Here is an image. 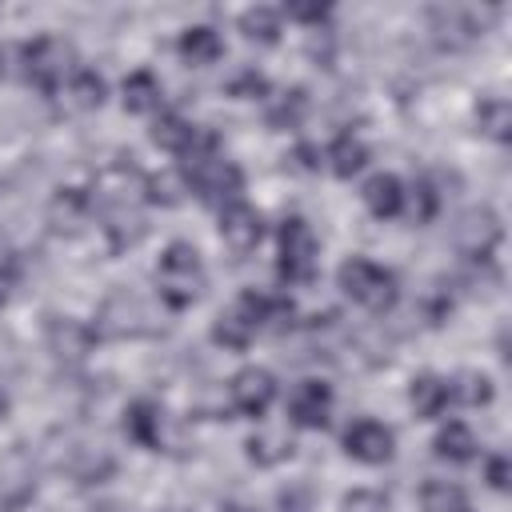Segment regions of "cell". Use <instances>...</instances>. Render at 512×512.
<instances>
[{
	"instance_id": "28",
	"label": "cell",
	"mask_w": 512,
	"mask_h": 512,
	"mask_svg": "<svg viewBox=\"0 0 512 512\" xmlns=\"http://www.w3.org/2000/svg\"><path fill=\"white\" fill-rule=\"evenodd\" d=\"M252 324L232 308V312H224L216 324H212V340L216 344H224V348H248V340H252Z\"/></svg>"
},
{
	"instance_id": "10",
	"label": "cell",
	"mask_w": 512,
	"mask_h": 512,
	"mask_svg": "<svg viewBox=\"0 0 512 512\" xmlns=\"http://www.w3.org/2000/svg\"><path fill=\"white\" fill-rule=\"evenodd\" d=\"M264 236V220L256 208H248L244 200H232L220 208V240L228 244V252L248 256Z\"/></svg>"
},
{
	"instance_id": "23",
	"label": "cell",
	"mask_w": 512,
	"mask_h": 512,
	"mask_svg": "<svg viewBox=\"0 0 512 512\" xmlns=\"http://www.w3.org/2000/svg\"><path fill=\"white\" fill-rule=\"evenodd\" d=\"M64 92H68V104H72V108H80V112H92V108H100V104H104V80H100L96 72H88V68L72 72Z\"/></svg>"
},
{
	"instance_id": "22",
	"label": "cell",
	"mask_w": 512,
	"mask_h": 512,
	"mask_svg": "<svg viewBox=\"0 0 512 512\" xmlns=\"http://www.w3.org/2000/svg\"><path fill=\"white\" fill-rule=\"evenodd\" d=\"M328 160H332V172H336V176H352V172H360V168L368 164V148H364L360 136L340 132V136L332 140V148H328Z\"/></svg>"
},
{
	"instance_id": "40",
	"label": "cell",
	"mask_w": 512,
	"mask_h": 512,
	"mask_svg": "<svg viewBox=\"0 0 512 512\" xmlns=\"http://www.w3.org/2000/svg\"><path fill=\"white\" fill-rule=\"evenodd\" d=\"M88 512H112V508H88Z\"/></svg>"
},
{
	"instance_id": "14",
	"label": "cell",
	"mask_w": 512,
	"mask_h": 512,
	"mask_svg": "<svg viewBox=\"0 0 512 512\" xmlns=\"http://www.w3.org/2000/svg\"><path fill=\"white\" fill-rule=\"evenodd\" d=\"M288 412L300 428H324L332 412V388L324 380H300L288 396Z\"/></svg>"
},
{
	"instance_id": "8",
	"label": "cell",
	"mask_w": 512,
	"mask_h": 512,
	"mask_svg": "<svg viewBox=\"0 0 512 512\" xmlns=\"http://www.w3.org/2000/svg\"><path fill=\"white\" fill-rule=\"evenodd\" d=\"M500 236H504V224L492 208H468L456 224V248L472 260H488L492 248L500 244Z\"/></svg>"
},
{
	"instance_id": "6",
	"label": "cell",
	"mask_w": 512,
	"mask_h": 512,
	"mask_svg": "<svg viewBox=\"0 0 512 512\" xmlns=\"http://www.w3.org/2000/svg\"><path fill=\"white\" fill-rule=\"evenodd\" d=\"M316 232L304 216H288L280 224V276L288 284H304L316 276Z\"/></svg>"
},
{
	"instance_id": "27",
	"label": "cell",
	"mask_w": 512,
	"mask_h": 512,
	"mask_svg": "<svg viewBox=\"0 0 512 512\" xmlns=\"http://www.w3.org/2000/svg\"><path fill=\"white\" fill-rule=\"evenodd\" d=\"M476 120H480V132H488L492 140H508L512 108H508V100H504V96H488V100H480Z\"/></svg>"
},
{
	"instance_id": "21",
	"label": "cell",
	"mask_w": 512,
	"mask_h": 512,
	"mask_svg": "<svg viewBox=\"0 0 512 512\" xmlns=\"http://www.w3.org/2000/svg\"><path fill=\"white\" fill-rule=\"evenodd\" d=\"M196 136H200V128H192V124L180 120V116H160V120L152 124V144H160L164 152H180V156H184Z\"/></svg>"
},
{
	"instance_id": "39",
	"label": "cell",
	"mask_w": 512,
	"mask_h": 512,
	"mask_svg": "<svg viewBox=\"0 0 512 512\" xmlns=\"http://www.w3.org/2000/svg\"><path fill=\"white\" fill-rule=\"evenodd\" d=\"M224 512H252V508H224Z\"/></svg>"
},
{
	"instance_id": "7",
	"label": "cell",
	"mask_w": 512,
	"mask_h": 512,
	"mask_svg": "<svg viewBox=\"0 0 512 512\" xmlns=\"http://www.w3.org/2000/svg\"><path fill=\"white\" fill-rule=\"evenodd\" d=\"M36 496V460L24 444L0 456V512H20Z\"/></svg>"
},
{
	"instance_id": "20",
	"label": "cell",
	"mask_w": 512,
	"mask_h": 512,
	"mask_svg": "<svg viewBox=\"0 0 512 512\" xmlns=\"http://www.w3.org/2000/svg\"><path fill=\"white\" fill-rule=\"evenodd\" d=\"M124 108L128 112H152V108H160V80L148 68H140V72H132L124 80Z\"/></svg>"
},
{
	"instance_id": "37",
	"label": "cell",
	"mask_w": 512,
	"mask_h": 512,
	"mask_svg": "<svg viewBox=\"0 0 512 512\" xmlns=\"http://www.w3.org/2000/svg\"><path fill=\"white\" fill-rule=\"evenodd\" d=\"M12 280H16V272H12V268H0V304H4L8 292H12Z\"/></svg>"
},
{
	"instance_id": "36",
	"label": "cell",
	"mask_w": 512,
	"mask_h": 512,
	"mask_svg": "<svg viewBox=\"0 0 512 512\" xmlns=\"http://www.w3.org/2000/svg\"><path fill=\"white\" fill-rule=\"evenodd\" d=\"M12 56H20V48L0 44V76H12Z\"/></svg>"
},
{
	"instance_id": "26",
	"label": "cell",
	"mask_w": 512,
	"mask_h": 512,
	"mask_svg": "<svg viewBox=\"0 0 512 512\" xmlns=\"http://www.w3.org/2000/svg\"><path fill=\"white\" fill-rule=\"evenodd\" d=\"M240 32H244L248 40H260V44H276V36H280V12L256 4V8H248V12L240 16Z\"/></svg>"
},
{
	"instance_id": "31",
	"label": "cell",
	"mask_w": 512,
	"mask_h": 512,
	"mask_svg": "<svg viewBox=\"0 0 512 512\" xmlns=\"http://www.w3.org/2000/svg\"><path fill=\"white\" fill-rule=\"evenodd\" d=\"M344 512H388V496L384 492H372V488H352L344 500H340Z\"/></svg>"
},
{
	"instance_id": "25",
	"label": "cell",
	"mask_w": 512,
	"mask_h": 512,
	"mask_svg": "<svg viewBox=\"0 0 512 512\" xmlns=\"http://www.w3.org/2000/svg\"><path fill=\"white\" fill-rule=\"evenodd\" d=\"M420 508L424 512H464V488L452 480H428L420 488Z\"/></svg>"
},
{
	"instance_id": "1",
	"label": "cell",
	"mask_w": 512,
	"mask_h": 512,
	"mask_svg": "<svg viewBox=\"0 0 512 512\" xmlns=\"http://www.w3.org/2000/svg\"><path fill=\"white\" fill-rule=\"evenodd\" d=\"M184 180H188V188H192L200 200L220 204V208L232 204V200L240 196V188H244L240 168H236L232 160L216 156V136H212V132H200V136L192 140V148L184 152Z\"/></svg>"
},
{
	"instance_id": "4",
	"label": "cell",
	"mask_w": 512,
	"mask_h": 512,
	"mask_svg": "<svg viewBox=\"0 0 512 512\" xmlns=\"http://www.w3.org/2000/svg\"><path fill=\"white\" fill-rule=\"evenodd\" d=\"M96 336H108V340H136V336H148L156 332L152 324V312L148 304L132 292V288H112L96 312V324H92Z\"/></svg>"
},
{
	"instance_id": "41",
	"label": "cell",
	"mask_w": 512,
	"mask_h": 512,
	"mask_svg": "<svg viewBox=\"0 0 512 512\" xmlns=\"http://www.w3.org/2000/svg\"><path fill=\"white\" fill-rule=\"evenodd\" d=\"M464 512H468V508H464Z\"/></svg>"
},
{
	"instance_id": "9",
	"label": "cell",
	"mask_w": 512,
	"mask_h": 512,
	"mask_svg": "<svg viewBox=\"0 0 512 512\" xmlns=\"http://www.w3.org/2000/svg\"><path fill=\"white\" fill-rule=\"evenodd\" d=\"M344 452L356 456V460H364V464H384V460H392V452H396V436H392V428H384L380 420L360 416V420H352V424L344 428Z\"/></svg>"
},
{
	"instance_id": "29",
	"label": "cell",
	"mask_w": 512,
	"mask_h": 512,
	"mask_svg": "<svg viewBox=\"0 0 512 512\" xmlns=\"http://www.w3.org/2000/svg\"><path fill=\"white\" fill-rule=\"evenodd\" d=\"M248 456L256 460V464H280V460H288L292 456V436H252L248 440Z\"/></svg>"
},
{
	"instance_id": "24",
	"label": "cell",
	"mask_w": 512,
	"mask_h": 512,
	"mask_svg": "<svg viewBox=\"0 0 512 512\" xmlns=\"http://www.w3.org/2000/svg\"><path fill=\"white\" fill-rule=\"evenodd\" d=\"M84 216H88V196L84 192H76V188H64V192H56V200H52V208H48V220H52V228H76V224H84Z\"/></svg>"
},
{
	"instance_id": "2",
	"label": "cell",
	"mask_w": 512,
	"mask_h": 512,
	"mask_svg": "<svg viewBox=\"0 0 512 512\" xmlns=\"http://www.w3.org/2000/svg\"><path fill=\"white\" fill-rule=\"evenodd\" d=\"M156 288H160V300L172 308V312H184L200 300L204 292V264H200V252L188 244V240H172L156 264Z\"/></svg>"
},
{
	"instance_id": "18",
	"label": "cell",
	"mask_w": 512,
	"mask_h": 512,
	"mask_svg": "<svg viewBox=\"0 0 512 512\" xmlns=\"http://www.w3.org/2000/svg\"><path fill=\"white\" fill-rule=\"evenodd\" d=\"M432 448H436V456H440V460L464 464V460H472V456H476V448H480V444H476V436H472V428H468V424L452 420V424H444V428L436 432Z\"/></svg>"
},
{
	"instance_id": "30",
	"label": "cell",
	"mask_w": 512,
	"mask_h": 512,
	"mask_svg": "<svg viewBox=\"0 0 512 512\" xmlns=\"http://www.w3.org/2000/svg\"><path fill=\"white\" fill-rule=\"evenodd\" d=\"M304 112H308V96H304L300 88H292V92H284L280 104L268 112V124H272V128H296Z\"/></svg>"
},
{
	"instance_id": "33",
	"label": "cell",
	"mask_w": 512,
	"mask_h": 512,
	"mask_svg": "<svg viewBox=\"0 0 512 512\" xmlns=\"http://www.w3.org/2000/svg\"><path fill=\"white\" fill-rule=\"evenodd\" d=\"M472 404H488L492 400V380L488 376H468V392H464Z\"/></svg>"
},
{
	"instance_id": "34",
	"label": "cell",
	"mask_w": 512,
	"mask_h": 512,
	"mask_svg": "<svg viewBox=\"0 0 512 512\" xmlns=\"http://www.w3.org/2000/svg\"><path fill=\"white\" fill-rule=\"evenodd\" d=\"M288 16H296V20H312V24H320V20L328 16V4H288Z\"/></svg>"
},
{
	"instance_id": "13",
	"label": "cell",
	"mask_w": 512,
	"mask_h": 512,
	"mask_svg": "<svg viewBox=\"0 0 512 512\" xmlns=\"http://www.w3.org/2000/svg\"><path fill=\"white\" fill-rule=\"evenodd\" d=\"M92 340H96V332L88 324L72 320V316H52L48 320V348L64 364H80L92 352Z\"/></svg>"
},
{
	"instance_id": "5",
	"label": "cell",
	"mask_w": 512,
	"mask_h": 512,
	"mask_svg": "<svg viewBox=\"0 0 512 512\" xmlns=\"http://www.w3.org/2000/svg\"><path fill=\"white\" fill-rule=\"evenodd\" d=\"M20 64H24V76L40 92H56L64 84V76L72 72V48L60 36H40L20 48Z\"/></svg>"
},
{
	"instance_id": "32",
	"label": "cell",
	"mask_w": 512,
	"mask_h": 512,
	"mask_svg": "<svg viewBox=\"0 0 512 512\" xmlns=\"http://www.w3.org/2000/svg\"><path fill=\"white\" fill-rule=\"evenodd\" d=\"M280 508L284 512H312V492L304 488V484H288V488H280Z\"/></svg>"
},
{
	"instance_id": "12",
	"label": "cell",
	"mask_w": 512,
	"mask_h": 512,
	"mask_svg": "<svg viewBox=\"0 0 512 512\" xmlns=\"http://www.w3.org/2000/svg\"><path fill=\"white\" fill-rule=\"evenodd\" d=\"M60 468L76 480V484H104L116 472V456L104 444H72L60 460Z\"/></svg>"
},
{
	"instance_id": "38",
	"label": "cell",
	"mask_w": 512,
	"mask_h": 512,
	"mask_svg": "<svg viewBox=\"0 0 512 512\" xmlns=\"http://www.w3.org/2000/svg\"><path fill=\"white\" fill-rule=\"evenodd\" d=\"M8 412V392H4V384H0V416Z\"/></svg>"
},
{
	"instance_id": "11",
	"label": "cell",
	"mask_w": 512,
	"mask_h": 512,
	"mask_svg": "<svg viewBox=\"0 0 512 512\" xmlns=\"http://www.w3.org/2000/svg\"><path fill=\"white\" fill-rule=\"evenodd\" d=\"M228 396H232V408L244 412V416H264V408L272 404L276 396V376L268 368H240L228 384Z\"/></svg>"
},
{
	"instance_id": "15",
	"label": "cell",
	"mask_w": 512,
	"mask_h": 512,
	"mask_svg": "<svg viewBox=\"0 0 512 512\" xmlns=\"http://www.w3.org/2000/svg\"><path fill=\"white\" fill-rule=\"evenodd\" d=\"M452 396H456L452 380H444V376H432V372L416 376V380H412V388H408V400H412L416 416H424V420L440 416V412L448 408V400H452Z\"/></svg>"
},
{
	"instance_id": "17",
	"label": "cell",
	"mask_w": 512,
	"mask_h": 512,
	"mask_svg": "<svg viewBox=\"0 0 512 512\" xmlns=\"http://www.w3.org/2000/svg\"><path fill=\"white\" fill-rule=\"evenodd\" d=\"M360 196H364L368 212L380 216V220L400 216V208H404V184H400L392 172H376V176H368V184H364Z\"/></svg>"
},
{
	"instance_id": "16",
	"label": "cell",
	"mask_w": 512,
	"mask_h": 512,
	"mask_svg": "<svg viewBox=\"0 0 512 512\" xmlns=\"http://www.w3.org/2000/svg\"><path fill=\"white\" fill-rule=\"evenodd\" d=\"M124 432L128 440H136L140 448L160 452V404L156 400H132L124 408Z\"/></svg>"
},
{
	"instance_id": "3",
	"label": "cell",
	"mask_w": 512,
	"mask_h": 512,
	"mask_svg": "<svg viewBox=\"0 0 512 512\" xmlns=\"http://www.w3.org/2000/svg\"><path fill=\"white\" fill-rule=\"evenodd\" d=\"M340 288L368 312H388L396 304V276L376 264V260H364V256H348L336 272Z\"/></svg>"
},
{
	"instance_id": "35",
	"label": "cell",
	"mask_w": 512,
	"mask_h": 512,
	"mask_svg": "<svg viewBox=\"0 0 512 512\" xmlns=\"http://www.w3.org/2000/svg\"><path fill=\"white\" fill-rule=\"evenodd\" d=\"M488 484H492L496 492L508 488V460H504V456H492V460H488Z\"/></svg>"
},
{
	"instance_id": "19",
	"label": "cell",
	"mask_w": 512,
	"mask_h": 512,
	"mask_svg": "<svg viewBox=\"0 0 512 512\" xmlns=\"http://www.w3.org/2000/svg\"><path fill=\"white\" fill-rule=\"evenodd\" d=\"M220 52H224V40H220L216 28H208V24L184 28V36H180V56H184L188 64H212V60H220Z\"/></svg>"
}]
</instances>
